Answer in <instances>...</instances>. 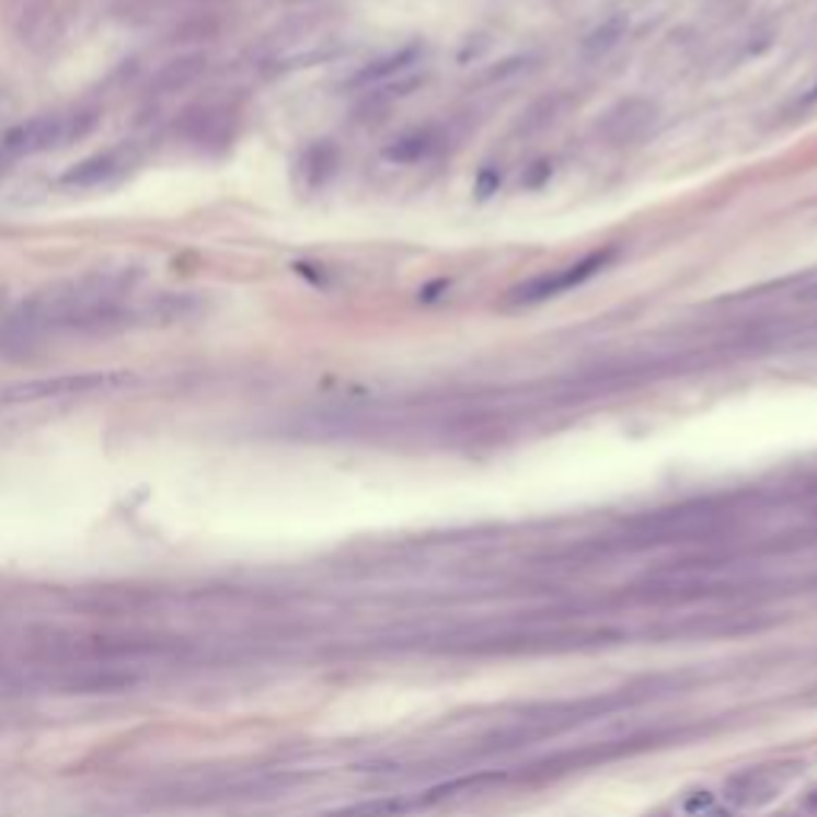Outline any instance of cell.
<instances>
[{"mask_svg":"<svg viewBox=\"0 0 817 817\" xmlns=\"http://www.w3.org/2000/svg\"><path fill=\"white\" fill-rule=\"evenodd\" d=\"M805 298H808V300H817V285H812V288H808V291H805Z\"/></svg>","mask_w":817,"mask_h":817,"instance_id":"9a60e30c","label":"cell"},{"mask_svg":"<svg viewBox=\"0 0 817 817\" xmlns=\"http://www.w3.org/2000/svg\"><path fill=\"white\" fill-rule=\"evenodd\" d=\"M438 148H441V135L435 128H415V131L400 135L396 141H390L383 148V160L400 163V166H412V163H422V160L435 157Z\"/></svg>","mask_w":817,"mask_h":817,"instance_id":"9c48e42d","label":"cell"},{"mask_svg":"<svg viewBox=\"0 0 817 817\" xmlns=\"http://www.w3.org/2000/svg\"><path fill=\"white\" fill-rule=\"evenodd\" d=\"M0 93H3V90H0Z\"/></svg>","mask_w":817,"mask_h":817,"instance_id":"e0dca14e","label":"cell"},{"mask_svg":"<svg viewBox=\"0 0 817 817\" xmlns=\"http://www.w3.org/2000/svg\"><path fill=\"white\" fill-rule=\"evenodd\" d=\"M626 30H630V16L626 13H613V16H607L600 26H597L595 33H588L585 38V55L588 58H600V55H607L610 48H617L620 45V38H626Z\"/></svg>","mask_w":817,"mask_h":817,"instance_id":"7c38bea8","label":"cell"},{"mask_svg":"<svg viewBox=\"0 0 817 817\" xmlns=\"http://www.w3.org/2000/svg\"><path fill=\"white\" fill-rule=\"evenodd\" d=\"M281 7H303V3H320V0H275Z\"/></svg>","mask_w":817,"mask_h":817,"instance_id":"5bb4252c","label":"cell"},{"mask_svg":"<svg viewBox=\"0 0 817 817\" xmlns=\"http://www.w3.org/2000/svg\"><path fill=\"white\" fill-rule=\"evenodd\" d=\"M335 163H338V150H335L330 141H317V145H310V148L300 153V160H298L300 186L307 188V192L323 188L330 180H333Z\"/></svg>","mask_w":817,"mask_h":817,"instance_id":"30bf717a","label":"cell"},{"mask_svg":"<svg viewBox=\"0 0 817 817\" xmlns=\"http://www.w3.org/2000/svg\"><path fill=\"white\" fill-rule=\"evenodd\" d=\"M3 317H7V313H3V291H0V323H3Z\"/></svg>","mask_w":817,"mask_h":817,"instance_id":"2e32d148","label":"cell"},{"mask_svg":"<svg viewBox=\"0 0 817 817\" xmlns=\"http://www.w3.org/2000/svg\"><path fill=\"white\" fill-rule=\"evenodd\" d=\"M613 260V250H595L588 256H582L578 262H568L562 268H553V272H543V275H533L527 278L523 285L511 288L508 300L511 303H543V300L559 298L578 285H585L588 278H595L597 272H603Z\"/></svg>","mask_w":817,"mask_h":817,"instance_id":"3957f363","label":"cell"},{"mask_svg":"<svg viewBox=\"0 0 817 817\" xmlns=\"http://www.w3.org/2000/svg\"><path fill=\"white\" fill-rule=\"evenodd\" d=\"M792 780V770H773V767H763V770H750V773H744L738 780L732 782V798L738 802V805H763V802H770L776 792H780L785 782Z\"/></svg>","mask_w":817,"mask_h":817,"instance_id":"ba28073f","label":"cell"},{"mask_svg":"<svg viewBox=\"0 0 817 817\" xmlns=\"http://www.w3.org/2000/svg\"><path fill=\"white\" fill-rule=\"evenodd\" d=\"M131 383H135V373L128 371L58 373V377L23 380V383L0 390V403L23 406V403H48V400H74V396H93V393H115Z\"/></svg>","mask_w":817,"mask_h":817,"instance_id":"7a4b0ae2","label":"cell"},{"mask_svg":"<svg viewBox=\"0 0 817 817\" xmlns=\"http://www.w3.org/2000/svg\"><path fill=\"white\" fill-rule=\"evenodd\" d=\"M492 186H498V173H492V170H485L483 176H480V195H488Z\"/></svg>","mask_w":817,"mask_h":817,"instance_id":"4fadbf2b","label":"cell"},{"mask_svg":"<svg viewBox=\"0 0 817 817\" xmlns=\"http://www.w3.org/2000/svg\"><path fill=\"white\" fill-rule=\"evenodd\" d=\"M183 131H186L188 141H195L202 148H211L218 141L223 145L233 135V112L223 110V106H202L198 112H188Z\"/></svg>","mask_w":817,"mask_h":817,"instance_id":"52a82bcc","label":"cell"},{"mask_svg":"<svg viewBox=\"0 0 817 817\" xmlns=\"http://www.w3.org/2000/svg\"><path fill=\"white\" fill-rule=\"evenodd\" d=\"M135 163V148H128V145H118V148L110 150H100V153H93V157H87V160H80L74 166H68L65 173H61V186L68 188H96V186H106L112 180H118L122 173H128V166Z\"/></svg>","mask_w":817,"mask_h":817,"instance_id":"277c9868","label":"cell"},{"mask_svg":"<svg viewBox=\"0 0 817 817\" xmlns=\"http://www.w3.org/2000/svg\"><path fill=\"white\" fill-rule=\"evenodd\" d=\"M425 55V45L422 42H408V45H400L380 58L368 61L365 68H358L355 74L348 77V87H358V90H371L377 83H387L390 77L406 74L412 65H418Z\"/></svg>","mask_w":817,"mask_h":817,"instance_id":"5b68a950","label":"cell"},{"mask_svg":"<svg viewBox=\"0 0 817 817\" xmlns=\"http://www.w3.org/2000/svg\"><path fill=\"white\" fill-rule=\"evenodd\" d=\"M100 115L93 110H71V112H48L36 115L30 122L13 125L10 131L0 135V163H13L20 157H33L45 150H58L87 138L96 128Z\"/></svg>","mask_w":817,"mask_h":817,"instance_id":"6da1fadb","label":"cell"},{"mask_svg":"<svg viewBox=\"0 0 817 817\" xmlns=\"http://www.w3.org/2000/svg\"><path fill=\"white\" fill-rule=\"evenodd\" d=\"M205 71H208V58H205V55H183V58H173L170 65H163V68L157 71L150 90H153V93H176V90H186V87H192Z\"/></svg>","mask_w":817,"mask_h":817,"instance_id":"8fae6325","label":"cell"},{"mask_svg":"<svg viewBox=\"0 0 817 817\" xmlns=\"http://www.w3.org/2000/svg\"><path fill=\"white\" fill-rule=\"evenodd\" d=\"M655 122V106L645 100H626L613 112H607V118L600 122V131L610 141H632L638 138L648 125Z\"/></svg>","mask_w":817,"mask_h":817,"instance_id":"8992f818","label":"cell"}]
</instances>
